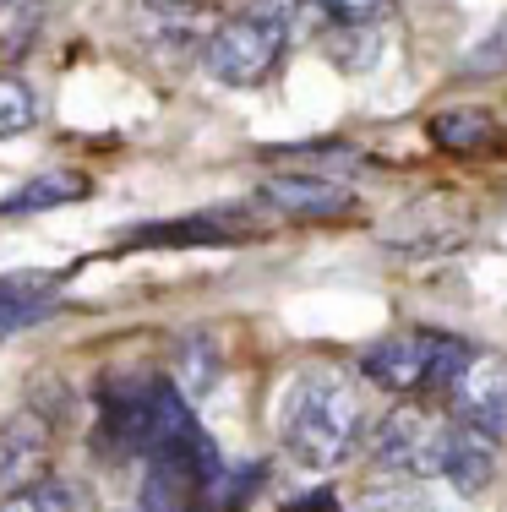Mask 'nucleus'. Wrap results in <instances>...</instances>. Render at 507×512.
<instances>
[{
  "instance_id": "nucleus-18",
  "label": "nucleus",
  "mask_w": 507,
  "mask_h": 512,
  "mask_svg": "<svg viewBox=\"0 0 507 512\" xmlns=\"http://www.w3.org/2000/svg\"><path fill=\"white\" fill-rule=\"evenodd\" d=\"M431 142L437 148H453V153H464V148H480V142L497 131V120L486 115V109H442V115H431Z\"/></svg>"
},
{
  "instance_id": "nucleus-13",
  "label": "nucleus",
  "mask_w": 507,
  "mask_h": 512,
  "mask_svg": "<svg viewBox=\"0 0 507 512\" xmlns=\"http://www.w3.org/2000/svg\"><path fill=\"white\" fill-rule=\"evenodd\" d=\"M442 480H448L458 496H480L491 480H497V442H486L480 431H464V425H448Z\"/></svg>"
},
{
  "instance_id": "nucleus-23",
  "label": "nucleus",
  "mask_w": 507,
  "mask_h": 512,
  "mask_svg": "<svg viewBox=\"0 0 507 512\" xmlns=\"http://www.w3.org/2000/svg\"><path fill=\"white\" fill-rule=\"evenodd\" d=\"M355 512H431V502H426V491H420L415 480H382V485H371V491L360 496Z\"/></svg>"
},
{
  "instance_id": "nucleus-26",
  "label": "nucleus",
  "mask_w": 507,
  "mask_h": 512,
  "mask_svg": "<svg viewBox=\"0 0 507 512\" xmlns=\"http://www.w3.org/2000/svg\"><path fill=\"white\" fill-rule=\"evenodd\" d=\"M338 28H377V17H388L393 0H317Z\"/></svg>"
},
{
  "instance_id": "nucleus-4",
  "label": "nucleus",
  "mask_w": 507,
  "mask_h": 512,
  "mask_svg": "<svg viewBox=\"0 0 507 512\" xmlns=\"http://www.w3.org/2000/svg\"><path fill=\"white\" fill-rule=\"evenodd\" d=\"M159 376H110L99 387V425H93V458L126 463L142 458L148 442V404Z\"/></svg>"
},
{
  "instance_id": "nucleus-2",
  "label": "nucleus",
  "mask_w": 507,
  "mask_h": 512,
  "mask_svg": "<svg viewBox=\"0 0 507 512\" xmlns=\"http://www.w3.org/2000/svg\"><path fill=\"white\" fill-rule=\"evenodd\" d=\"M289 50V39L279 28H268V22H251V17H224L219 28L208 33V44H202V71H208L213 82H224V88H262V82L279 71V60Z\"/></svg>"
},
{
  "instance_id": "nucleus-20",
  "label": "nucleus",
  "mask_w": 507,
  "mask_h": 512,
  "mask_svg": "<svg viewBox=\"0 0 507 512\" xmlns=\"http://www.w3.org/2000/svg\"><path fill=\"white\" fill-rule=\"evenodd\" d=\"M77 485L60 480V474H44V480L22 485V491L0 496V512H77Z\"/></svg>"
},
{
  "instance_id": "nucleus-7",
  "label": "nucleus",
  "mask_w": 507,
  "mask_h": 512,
  "mask_svg": "<svg viewBox=\"0 0 507 512\" xmlns=\"http://www.w3.org/2000/svg\"><path fill=\"white\" fill-rule=\"evenodd\" d=\"M219 6L213 0H137L131 6V28L148 50L164 55H191L208 44V33L219 28Z\"/></svg>"
},
{
  "instance_id": "nucleus-8",
  "label": "nucleus",
  "mask_w": 507,
  "mask_h": 512,
  "mask_svg": "<svg viewBox=\"0 0 507 512\" xmlns=\"http://www.w3.org/2000/svg\"><path fill=\"white\" fill-rule=\"evenodd\" d=\"M50 442H55V420L39 414L33 404L0 420V496L44 480V469H50Z\"/></svg>"
},
{
  "instance_id": "nucleus-5",
  "label": "nucleus",
  "mask_w": 507,
  "mask_h": 512,
  "mask_svg": "<svg viewBox=\"0 0 507 512\" xmlns=\"http://www.w3.org/2000/svg\"><path fill=\"white\" fill-rule=\"evenodd\" d=\"M442 398H448V409H453V425L480 431L486 442H502L507 436V360L502 355L475 349V355L464 360V371H458V382Z\"/></svg>"
},
{
  "instance_id": "nucleus-14",
  "label": "nucleus",
  "mask_w": 507,
  "mask_h": 512,
  "mask_svg": "<svg viewBox=\"0 0 507 512\" xmlns=\"http://www.w3.org/2000/svg\"><path fill=\"white\" fill-rule=\"evenodd\" d=\"M93 191V180L82 169H44V175L22 180L17 191L0 197V218H28V213H50V207H71Z\"/></svg>"
},
{
  "instance_id": "nucleus-9",
  "label": "nucleus",
  "mask_w": 507,
  "mask_h": 512,
  "mask_svg": "<svg viewBox=\"0 0 507 512\" xmlns=\"http://www.w3.org/2000/svg\"><path fill=\"white\" fill-rule=\"evenodd\" d=\"M262 207H273L279 218H295V224H328V218L355 213V191L344 180L328 175H273L262 180Z\"/></svg>"
},
{
  "instance_id": "nucleus-21",
  "label": "nucleus",
  "mask_w": 507,
  "mask_h": 512,
  "mask_svg": "<svg viewBox=\"0 0 507 512\" xmlns=\"http://www.w3.org/2000/svg\"><path fill=\"white\" fill-rule=\"evenodd\" d=\"M28 126H39V93H33V82L0 71V142L22 137Z\"/></svg>"
},
{
  "instance_id": "nucleus-19",
  "label": "nucleus",
  "mask_w": 507,
  "mask_h": 512,
  "mask_svg": "<svg viewBox=\"0 0 507 512\" xmlns=\"http://www.w3.org/2000/svg\"><path fill=\"white\" fill-rule=\"evenodd\" d=\"M55 0H0V55H22L39 39Z\"/></svg>"
},
{
  "instance_id": "nucleus-22",
  "label": "nucleus",
  "mask_w": 507,
  "mask_h": 512,
  "mask_svg": "<svg viewBox=\"0 0 507 512\" xmlns=\"http://www.w3.org/2000/svg\"><path fill=\"white\" fill-rule=\"evenodd\" d=\"M475 355V349L464 344V338L453 333H431V355H426V393H448L458 382V371H464V360Z\"/></svg>"
},
{
  "instance_id": "nucleus-25",
  "label": "nucleus",
  "mask_w": 507,
  "mask_h": 512,
  "mask_svg": "<svg viewBox=\"0 0 507 512\" xmlns=\"http://www.w3.org/2000/svg\"><path fill=\"white\" fill-rule=\"evenodd\" d=\"M458 71H464V77H502V71H507V17L464 55V66H458Z\"/></svg>"
},
{
  "instance_id": "nucleus-17",
  "label": "nucleus",
  "mask_w": 507,
  "mask_h": 512,
  "mask_svg": "<svg viewBox=\"0 0 507 512\" xmlns=\"http://www.w3.org/2000/svg\"><path fill=\"white\" fill-rule=\"evenodd\" d=\"M322 55L333 60L338 71H349V77H355V71H371L382 60V39H377V28H333L322 33Z\"/></svg>"
},
{
  "instance_id": "nucleus-16",
  "label": "nucleus",
  "mask_w": 507,
  "mask_h": 512,
  "mask_svg": "<svg viewBox=\"0 0 507 512\" xmlns=\"http://www.w3.org/2000/svg\"><path fill=\"white\" fill-rule=\"evenodd\" d=\"M262 158H279V164H306L300 175L344 180V169L360 164V148H349V142H284V148H262Z\"/></svg>"
},
{
  "instance_id": "nucleus-15",
  "label": "nucleus",
  "mask_w": 507,
  "mask_h": 512,
  "mask_svg": "<svg viewBox=\"0 0 507 512\" xmlns=\"http://www.w3.org/2000/svg\"><path fill=\"white\" fill-rule=\"evenodd\" d=\"M219 371H224L219 344H213L208 333H191V338H180V349H175V365H169V387H175L186 404H197V398L213 393Z\"/></svg>"
},
{
  "instance_id": "nucleus-24",
  "label": "nucleus",
  "mask_w": 507,
  "mask_h": 512,
  "mask_svg": "<svg viewBox=\"0 0 507 512\" xmlns=\"http://www.w3.org/2000/svg\"><path fill=\"white\" fill-rule=\"evenodd\" d=\"M317 6V0H240V17L251 22H268V28H279L284 39L306 22V11Z\"/></svg>"
},
{
  "instance_id": "nucleus-10",
  "label": "nucleus",
  "mask_w": 507,
  "mask_h": 512,
  "mask_svg": "<svg viewBox=\"0 0 507 512\" xmlns=\"http://www.w3.org/2000/svg\"><path fill=\"white\" fill-rule=\"evenodd\" d=\"M426 355H431V333L426 327H409V333H388L360 355V371L366 382H377L382 393L409 398L426 393Z\"/></svg>"
},
{
  "instance_id": "nucleus-27",
  "label": "nucleus",
  "mask_w": 507,
  "mask_h": 512,
  "mask_svg": "<svg viewBox=\"0 0 507 512\" xmlns=\"http://www.w3.org/2000/svg\"><path fill=\"white\" fill-rule=\"evenodd\" d=\"M279 512H344V507H338V496L328 491V485H317V491H306V496H295V502H284Z\"/></svg>"
},
{
  "instance_id": "nucleus-6",
  "label": "nucleus",
  "mask_w": 507,
  "mask_h": 512,
  "mask_svg": "<svg viewBox=\"0 0 507 512\" xmlns=\"http://www.w3.org/2000/svg\"><path fill=\"white\" fill-rule=\"evenodd\" d=\"M469 229H475V213H469L458 197H415L409 207H398V213L382 224V246L393 251H453L469 240Z\"/></svg>"
},
{
  "instance_id": "nucleus-11",
  "label": "nucleus",
  "mask_w": 507,
  "mask_h": 512,
  "mask_svg": "<svg viewBox=\"0 0 507 512\" xmlns=\"http://www.w3.org/2000/svg\"><path fill=\"white\" fill-rule=\"evenodd\" d=\"M66 306V273H0V338H17L28 327L50 322Z\"/></svg>"
},
{
  "instance_id": "nucleus-3",
  "label": "nucleus",
  "mask_w": 507,
  "mask_h": 512,
  "mask_svg": "<svg viewBox=\"0 0 507 512\" xmlns=\"http://www.w3.org/2000/svg\"><path fill=\"white\" fill-rule=\"evenodd\" d=\"M442 447H448V425L431 420L426 409L398 404L388 420L371 431V463L388 469L393 480H431L442 474Z\"/></svg>"
},
{
  "instance_id": "nucleus-1",
  "label": "nucleus",
  "mask_w": 507,
  "mask_h": 512,
  "mask_svg": "<svg viewBox=\"0 0 507 512\" xmlns=\"http://www.w3.org/2000/svg\"><path fill=\"white\" fill-rule=\"evenodd\" d=\"M360 393L344 371L333 365H311L289 382L284 409H279V442L300 469L328 474L338 469L360 442Z\"/></svg>"
},
{
  "instance_id": "nucleus-12",
  "label": "nucleus",
  "mask_w": 507,
  "mask_h": 512,
  "mask_svg": "<svg viewBox=\"0 0 507 512\" xmlns=\"http://www.w3.org/2000/svg\"><path fill=\"white\" fill-rule=\"evenodd\" d=\"M240 240V229L219 213H197V218H164V224H142L120 240V251H180V246H229Z\"/></svg>"
}]
</instances>
